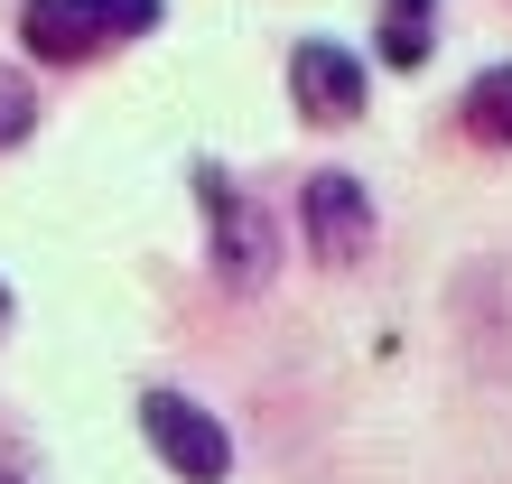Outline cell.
<instances>
[{"label":"cell","instance_id":"6da1fadb","mask_svg":"<svg viewBox=\"0 0 512 484\" xmlns=\"http://www.w3.org/2000/svg\"><path fill=\"white\" fill-rule=\"evenodd\" d=\"M196 205H205V242H215L224 289H261L270 270H280V224H270L224 168H196Z\"/></svg>","mask_w":512,"mask_h":484},{"label":"cell","instance_id":"30bf717a","mask_svg":"<svg viewBox=\"0 0 512 484\" xmlns=\"http://www.w3.org/2000/svg\"><path fill=\"white\" fill-rule=\"evenodd\" d=\"M0 326H10V280H0Z\"/></svg>","mask_w":512,"mask_h":484},{"label":"cell","instance_id":"ba28073f","mask_svg":"<svg viewBox=\"0 0 512 484\" xmlns=\"http://www.w3.org/2000/svg\"><path fill=\"white\" fill-rule=\"evenodd\" d=\"M28 131H38V94H28L19 66H0V149H19Z\"/></svg>","mask_w":512,"mask_h":484},{"label":"cell","instance_id":"277c9868","mask_svg":"<svg viewBox=\"0 0 512 484\" xmlns=\"http://www.w3.org/2000/svg\"><path fill=\"white\" fill-rule=\"evenodd\" d=\"M289 94H298V112L308 121H326V131H336V121H364V56L354 47H336V38H298L289 47Z\"/></svg>","mask_w":512,"mask_h":484},{"label":"cell","instance_id":"3957f363","mask_svg":"<svg viewBox=\"0 0 512 484\" xmlns=\"http://www.w3.org/2000/svg\"><path fill=\"white\" fill-rule=\"evenodd\" d=\"M298 224H308V252L326 270H354V261L373 252V196H364V177L317 168L308 187H298Z\"/></svg>","mask_w":512,"mask_h":484},{"label":"cell","instance_id":"8992f818","mask_svg":"<svg viewBox=\"0 0 512 484\" xmlns=\"http://www.w3.org/2000/svg\"><path fill=\"white\" fill-rule=\"evenodd\" d=\"M457 121H466V140L512 149V66H485V75H475L466 103H457Z\"/></svg>","mask_w":512,"mask_h":484},{"label":"cell","instance_id":"8fae6325","mask_svg":"<svg viewBox=\"0 0 512 484\" xmlns=\"http://www.w3.org/2000/svg\"><path fill=\"white\" fill-rule=\"evenodd\" d=\"M0 484H19V475H0Z\"/></svg>","mask_w":512,"mask_h":484},{"label":"cell","instance_id":"9c48e42d","mask_svg":"<svg viewBox=\"0 0 512 484\" xmlns=\"http://www.w3.org/2000/svg\"><path fill=\"white\" fill-rule=\"evenodd\" d=\"M94 19H103V38H149L168 19V0H94Z\"/></svg>","mask_w":512,"mask_h":484},{"label":"cell","instance_id":"5b68a950","mask_svg":"<svg viewBox=\"0 0 512 484\" xmlns=\"http://www.w3.org/2000/svg\"><path fill=\"white\" fill-rule=\"evenodd\" d=\"M19 47L38 66H94L103 19H94V0H19Z\"/></svg>","mask_w":512,"mask_h":484},{"label":"cell","instance_id":"7a4b0ae2","mask_svg":"<svg viewBox=\"0 0 512 484\" xmlns=\"http://www.w3.org/2000/svg\"><path fill=\"white\" fill-rule=\"evenodd\" d=\"M140 438L168 457L177 484H224L233 475V438H224V419L187 401V391H140Z\"/></svg>","mask_w":512,"mask_h":484},{"label":"cell","instance_id":"52a82bcc","mask_svg":"<svg viewBox=\"0 0 512 484\" xmlns=\"http://www.w3.org/2000/svg\"><path fill=\"white\" fill-rule=\"evenodd\" d=\"M429 19H438V0H382V66H429Z\"/></svg>","mask_w":512,"mask_h":484}]
</instances>
